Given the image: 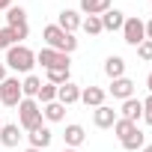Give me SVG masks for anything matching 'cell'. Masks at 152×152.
I'll use <instances>...</instances> for the list:
<instances>
[{"instance_id":"d590c367","label":"cell","mask_w":152,"mask_h":152,"mask_svg":"<svg viewBox=\"0 0 152 152\" xmlns=\"http://www.w3.org/2000/svg\"><path fill=\"white\" fill-rule=\"evenodd\" d=\"M24 152H42V149H33V146H27V149H24Z\"/></svg>"},{"instance_id":"f546056e","label":"cell","mask_w":152,"mask_h":152,"mask_svg":"<svg viewBox=\"0 0 152 152\" xmlns=\"http://www.w3.org/2000/svg\"><path fill=\"white\" fill-rule=\"evenodd\" d=\"M143 122H146V125H152V93L143 99Z\"/></svg>"},{"instance_id":"8d00e7d4","label":"cell","mask_w":152,"mask_h":152,"mask_svg":"<svg viewBox=\"0 0 152 152\" xmlns=\"http://www.w3.org/2000/svg\"><path fill=\"white\" fill-rule=\"evenodd\" d=\"M63 152H78V149H63Z\"/></svg>"},{"instance_id":"f35d334b","label":"cell","mask_w":152,"mask_h":152,"mask_svg":"<svg viewBox=\"0 0 152 152\" xmlns=\"http://www.w3.org/2000/svg\"><path fill=\"white\" fill-rule=\"evenodd\" d=\"M149 3H152V0H149Z\"/></svg>"},{"instance_id":"30bf717a","label":"cell","mask_w":152,"mask_h":152,"mask_svg":"<svg viewBox=\"0 0 152 152\" xmlns=\"http://www.w3.org/2000/svg\"><path fill=\"white\" fill-rule=\"evenodd\" d=\"M57 102L66 104V107L75 104V102H81V87H78V84H72V81L63 84V87H57Z\"/></svg>"},{"instance_id":"83f0119b","label":"cell","mask_w":152,"mask_h":152,"mask_svg":"<svg viewBox=\"0 0 152 152\" xmlns=\"http://www.w3.org/2000/svg\"><path fill=\"white\" fill-rule=\"evenodd\" d=\"M9 30H12V36H15V45H21V42L30 36V27H27V24H18V27H9Z\"/></svg>"},{"instance_id":"f1b7e54d","label":"cell","mask_w":152,"mask_h":152,"mask_svg":"<svg viewBox=\"0 0 152 152\" xmlns=\"http://www.w3.org/2000/svg\"><path fill=\"white\" fill-rule=\"evenodd\" d=\"M137 57H140V60H146V63L152 60V42H149V39H143V42L137 45Z\"/></svg>"},{"instance_id":"9a60e30c","label":"cell","mask_w":152,"mask_h":152,"mask_svg":"<svg viewBox=\"0 0 152 152\" xmlns=\"http://www.w3.org/2000/svg\"><path fill=\"white\" fill-rule=\"evenodd\" d=\"M119 110H122V119H131V122L143 119V102H140V99H134V96H131V99H125Z\"/></svg>"},{"instance_id":"8992f818","label":"cell","mask_w":152,"mask_h":152,"mask_svg":"<svg viewBox=\"0 0 152 152\" xmlns=\"http://www.w3.org/2000/svg\"><path fill=\"white\" fill-rule=\"evenodd\" d=\"M36 63H39L42 69H54V66H69V54H60V51H54V48H42V51L36 54Z\"/></svg>"},{"instance_id":"e0dca14e","label":"cell","mask_w":152,"mask_h":152,"mask_svg":"<svg viewBox=\"0 0 152 152\" xmlns=\"http://www.w3.org/2000/svg\"><path fill=\"white\" fill-rule=\"evenodd\" d=\"M81 102L87 107H102L104 104V90L102 87H84L81 90Z\"/></svg>"},{"instance_id":"3957f363","label":"cell","mask_w":152,"mask_h":152,"mask_svg":"<svg viewBox=\"0 0 152 152\" xmlns=\"http://www.w3.org/2000/svg\"><path fill=\"white\" fill-rule=\"evenodd\" d=\"M42 104L36 102V99H21L18 102V125L24 128V131H36V128H42Z\"/></svg>"},{"instance_id":"52a82bcc","label":"cell","mask_w":152,"mask_h":152,"mask_svg":"<svg viewBox=\"0 0 152 152\" xmlns=\"http://www.w3.org/2000/svg\"><path fill=\"white\" fill-rule=\"evenodd\" d=\"M81 12H75V9H63L60 15H57V27L60 30H66V33H75V30H78L81 27Z\"/></svg>"},{"instance_id":"5bb4252c","label":"cell","mask_w":152,"mask_h":152,"mask_svg":"<svg viewBox=\"0 0 152 152\" xmlns=\"http://www.w3.org/2000/svg\"><path fill=\"white\" fill-rule=\"evenodd\" d=\"M122 24H125V12H119V9H107L102 15V30L116 33V30H122Z\"/></svg>"},{"instance_id":"277c9868","label":"cell","mask_w":152,"mask_h":152,"mask_svg":"<svg viewBox=\"0 0 152 152\" xmlns=\"http://www.w3.org/2000/svg\"><path fill=\"white\" fill-rule=\"evenodd\" d=\"M143 39H146V27H143V21H140L137 15L125 18V24H122V42L131 45V48H137Z\"/></svg>"},{"instance_id":"1f68e13d","label":"cell","mask_w":152,"mask_h":152,"mask_svg":"<svg viewBox=\"0 0 152 152\" xmlns=\"http://www.w3.org/2000/svg\"><path fill=\"white\" fill-rule=\"evenodd\" d=\"M6 78H9V75H6V63H0V84H3Z\"/></svg>"},{"instance_id":"836d02e7","label":"cell","mask_w":152,"mask_h":152,"mask_svg":"<svg viewBox=\"0 0 152 152\" xmlns=\"http://www.w3.org/2000/svg\"><path fill=\"white\" fill-rule=\"evenodd\" d=\"M146 90H149V93H152V72H149V75H146Z\"/></svg>"},{"instance_id":"44dd1931","label":"cell","mask_w":152,"mask_h":152,"mask_svg":"<svg viewBox=\"0 0 152 152\" xmlns=\"http://www.w3.org/2000/svg\"><path fill=\"white\" fill-rule=\"evenodd\" d=\"M119 143H122V149L134 152V149H143V146H146V134H143L140 128H134V131H131V134H128L125 140H119Z\"/></svg>"},{"instance_id":"4316f807","label":"cell","mask_w":152,"mask_h":152,"mask_svg":"<svg viewBox=\"0 0 152 152\" xmlns=\"http://www.w3.org/2000/svg\"><path fill=\"white\" fill-rule=\"evenodd\" d=\"M15 45V36H12V30L9 27H0V51H9Z\"/></svg>"},{"instance_id":"ffe728a7","label":"cell","mask_w":152,"mask_h":152,"mask_svg":"<svg viewBox=\"0 0 152 152\" xmlns=\"http://www.w3.org/2000/svg\"><path fill=\"white\" fill-rule=\"evenodd\" d=\"M42 116H45L48 122H63V119H66V104L48 102V104H42Z\"/></svg>"},{"instance_id":"4fadbf2b","label":"cell","mask_w":152,"mask_h":152,"mask_svg":"<svg viewBox=\"0 0 152 152\" xmlns=\"http://www.w3.org/2000/svg\"><path fill=\"white\" fill-rule=\"evenodd\" d=\"M27 137H30V146L33 149H48L51 146V140H54V134H51V128L48 125H42V128H36V131H27Z\"/></svg>"},{"instance_id":"7a4b0ae2","label":"cell","mask_w":152,"mask_h":152,"mask_svg":"<svg viewBox=\"0 0 152 152\" xmlns=\"http://www.w3.org/2000/svg\"><path fill=\"white\" fill-rule=\"evenodd\" d=\"M36 66V54L27 48V45H12L6 51V69L12 72H21V75H30Z\"/></svg>"},{"instance_id":"5b68a950","label":"cell","mask_w":152,"mask_h":152,"mask_svg":"<svg viewBox=\"0 0 152 152\" xmlns=\"http://www.w3.org/2000/svg\"><path fill=\"white\" fill-rule=\"evenodd\" d=\"M21 99H24V93H21V81H18V78H6L3 84H0V104L18 107Z\"/></svg>"},{"instance_id":"484cf974","label":"cell","mask_w":152,"mask_h":152,"mask_svg":"<svg viewBox=\"0 0 152 152\" xmlns=\"http://www.w3.org/2000/svg\"><path fill=\"white\" fill-rule=\"evenodd\" d=\"M134 128H137V122H131V119H122V116L113 122V131H116V137H119V140H125V137H128Z\"/></svg>"},{"instance_id":"6da1fadb","label":"cell","mask_w":152,"mask_h":152,"mask_svg":"<svg viewBox=\"0 0 152 152\" xmlns=\"http://www.w3.org/2000/svg\"><path fill=\"white\" fill-rule=\"evenodd\" d=\"M42 39H45V48H54L60 54H72L75 48H78V39H75V33H66L60 30L57 24H48L42 30Z\"/></svg>"},{"instance_id":"d4e9b609","label":"cell","mask_w":152,"mask_h":152,"mask_svg":"<svg viewBox=\"0 0 152 152\" xmlns=\"http://www.w3.org/2000/svg\"><path fill=\"white\" fill-rule=\"evenodd\" d=\"M36 102H39V104H48V102H57V87L45 81V84L39 87V93H36Z\"/></svg>"},{"instance_id":"e575fe53","label":"cell","mask_w":152,"mask_h":152,"mask_svg":"<svg viewBox=\"0 0 152 152\" xmlns=\"http://www.w3.org/2000/svg\"><path fill=\"white\" fill-rule=\"evenodd\" d=\"M143 152H152V143H146V146H143Z\"/></svg>"},{"instance_id":"7402d4cb","label":"cell","mask_w":152,"mask_h":152,"mask_svg":"<svg viewBox=\"0 0 152 152\" xmlns=\"http://www.w3.org/2000/svg\"><path fill=\"white\" fill-rule=\"evenodd\" d=\"M81 27H84L87 36H102V33H104V30H102V15H87V18L81 21Z\"/></svg>"},{"instance_id":"ac0fdd59","label":"cell","mask_w":152,"mask_h":152,"mask_svg":"<svg viewBox=\"0 0 152 152\" xmlns=\"http://www.w3.org/2000/svg\"><path fill=\"white\" fill-rule=\"evenodd\" d=\"M104 75H107V78L110 81H116V78H125V60L122 57H107L104 60Z\"/></svg>"},{"instance_id":"8fae6325","label":"cell","mask_w":152,"mask_h":152,"mask_svg":"<svg viewBox=\"0 0 152 152\" xmlns=\"http://www.w3.org/2000/svg\"><path fill=\"white\" fill-rule=\"evenodd\" d=\"M18 140H21V125L18 122H3V128H0V143L6 149H12V146H18Z\"/></svg>"},{"instance_id":"4dcf8cb0","label":"cell","mask_w":152,"mask_h":152,"mask_svg":"<svg viewBox=\"0 0 152 152\" xmlns=\"http://www.w3.org/2000/svg\"><path fill=\"white\" fill-rule=\"evenodd\" d=\"M143 27H146V39L152 42V18H149V21H143Z\"/></svg>"},{"instance_id":"74e56055","label":"cell","mask_w":152,"mask_h":152,"mask_svg":"<svg viewBox=\"0 0 152 152\" xmlns=\"http://www.w3.org/2000/svg\"><path fill=\"white\" fill-rule=\"evenodd\" d=\"M0 128H3V119H0Z\"/></svg>"},{"instance_id":"9c48e42d","label":"cell","mask_w":152,"mask_h":152,"mask_svg":"<svg viewBox=\"0 0 152 152\" xmlns=\"http://www.w3.org/2000/svg\"><path fill=\"white\" fill-rule=\"evenodd\" d=\"M63 140H66V149H78V146L87 140V131H84V125H78V122L66 125V134H63Z\"/></svg>"},{"instance_id":"cb8c5ba5","label":"cell","mask_w":152,"mask_h":152,"mask_svg":"<svg viewBox=\"0 0 152 152\" xmlns=\"http://www.w3.org/2000/svg\"><path fill=\"white\" fill-rule=\"evenodd\" d=\"M18 24H27V12L21 6H9L6 9V27H18Z\"/></svg>"},{"instance_id":"2e32d148","label":"cell","mask_w":152,"mask_h":152,"mask_svg":"<svg viewBox=\"0 0 152 152\" xmlns=\"http://www.w3.org/2000/svg\"><path fill=\"white\" fill-rule=\"evenodd\" d=\"M107 9H113V0H81L84 15H104Z\"/></svg>"},{"instance_id":"ba28073f","label":"cell","mask_w":152,"mask_h":152,"mask_svg":"<svg viewBox=\"0 0 152 152\" xmlns=\"http://www.w3.org/2000/svg\"><path fill=\"white\" fill-rule=\"evenodd\" d=\"M110 96L119 99V102L131 99V96H134V81H131V78H116V81H110Z\"/></svg>"},{"instance_id":"7c38bea8","label":"cell","mask_w":152,"mask_h":152,"mask_svg":"<svg viewBox=\"0 0 152 152\" xmlns=\"http://www.w3.org/2000/svg\"><path fill=\"white\" fill-rule=\"evenodd\" d=\"M116 119H119V116H116V110H113V107H107V104L96 107V113H93L96 128H113V122H116Z\"/></svg>"},{"instance_id":"d6986e66","label":"cell","mask_w":152,"mask_h":152,"mask_svg":"<svg viewBox=\"0 0 152 152\" xmlns=\"http://www.w3.org/2000/svg\"><path fill=\"white\" fill-rule=\"evenodd\" d=\"M45 75H48V84H54V87H63V84H69V81H72L69 66H54V69H45Z\"/></svg>"},{"instance_id":"d6a6232c","label":"cell","mask_w":152,"mask_h":152,"mask_svg":"<svg viewBox=\"0 0 152 152\" xmlns=\"http://www.w3.org/2000/svg\"><path fill=\"white\" fill-rule=\"evenodd\" d=\"M9 6H12V0H0V9H3V12H6Z\"/></svg>"},{"instance_id":"603a6c76","label":"cell","mask_w":152,"mask_h":152,"mask_svg":"<svg viewBox=\"0 0 152 152\" xmlns=\"http://www.w3.org/2000/svg\"><path fill=\"white\" fill-rule=\"evenodd\" d=\"M39 87H42V81L36 78V75H27V78L21 81V93H24V99H36Z\"/></svg>"}]
</instances>
